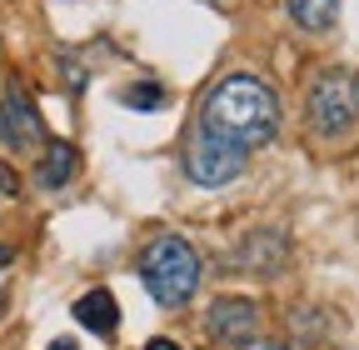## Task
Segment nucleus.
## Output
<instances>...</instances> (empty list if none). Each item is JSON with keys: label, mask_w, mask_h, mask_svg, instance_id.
Masks as SVG:
<instances>
[{"label": "nucleus", "mask_w": 359, "mask_h": 350, "mask_svg": "<svg viewBox=\"0 0 359 350\" xmlns=\"http://www.w3.org/2000/svg\"><path fill=\"white\" fill-rule=\"evenodd\" d=\"M0 190H6V195H15V175H11L6 165H0Z\"/></svg>", "instance_id": "nucleus-13"}, {"label": "nucleus", "mask_w": 359, "mask_h": 350, "mask_svg": "<svg viewBox=\"0 0 359 350\" xmlns=\"http://www.w3.org/2000/svg\"><path fill=\"white\" fill-rule=\"evenodd\" d=\"M280 260H285V235H280V231L250 235L245 250H240V266H250V271H275Z\"/></svg>", "instance_id": "nucleus-9"}, {"label": "nucleus", "mask_w": 359, "mask_h": 350, "mask_svg": "<svg viewBox=\"0 0 359 350\" xmlns=\"http://www.w3.org/2000/svg\"><path fill=\"white\" fill-rule=\"evenodd\" d=\"M11 266V245H0V271H6Z\"/></svg>", "instance_id": "nucleus-15"}, {"label": "nucleus", "mask_w": 359, "mask_h": 350, "mask_svg": "<svg viewBox=\"0 0 359 350\" xmlns=\"http://www.w3.org/2000/svg\"><path fill=\"white\" fill-rule=\"evenodd\" d=\"M75 320H80L85 330H95V335H115V325H120V305H115V295L100 285V290H90V295L75 300Z\"/></svg>", "instance_id": "nucleus-7"}, {"label": "nucleus", "mask_w": 359, "mask_h": 350, "mask_svg": "<svg viewBox=\"0 0 359 350\" xmlns=\"http://www.w3.org/2000/svg\"><path fill=\"white\" fill-rule=\"evenodd\" d=\"M75 170H80V150L70 141H50V145H45V160H40V186L45 190H65L75 181Z\"/></svg>", "instance_id": "nucleus-8"}, {"label": "nucleus", "mask_w": 359, "mask_h": 350, "mask_svg": "<svg viewBox=\"0 0 359 350\" xmlns=\"http://www.w3.org/2000/svg\"><path fill=\"white\" fill-rule=\"evenodd\" d=\"M145 350H185V345H175V340H165V335H160V340H150Z\"/></svg>", "instance_id": "nucleus-14"}, {"label": "nucleus", "mask_w": 359, "mask_h": 350, "mask_svg": "<svg viewBox=\"0 0 359 350\" xmlns=\"http://www.w3.org/2000/svg\"><path fill=\"white\" fill-rule=\"evenodd\" d=\"M309 125L320 141H344L359 125V75L325 70L309 85Z\"/></svg>", "instance_id": "nucleus-3"}, {"label": "nucleus", "mask_w": 359, "mask_h": 350, "mask_svg": "<svg viewBox=\"0 0 359 350\" xmlns=\"http://www.w3.org/2000/svg\"><path fill=\"white\" fill-rule=\"evenodd\" d=\"M120 101H125L130 110H160V105H165V91H160L155 80H140V85H135V91H125Z\"/></svg>", "instance_id": "nucleus-11"}, {"label": "nucleus", "mask_w": 359, "mask_h": 350, "mask_svg": "<svg viewBox=\"0 0 359 350\" xmlns=\"http://www.w3.org/2000/svg\"><path fill=\"white\" fill-rule=\"evenodd\" d=\"M255 325H259V311L245 295H219L205 311V335L210 340H250Z\"/></svg>", "instance_id": "nucleus-6"}, {"label": "nucleus", "mask_w": 359, "mask_h": 350, "mask_svg": "<svg viewBox=\"0 0 359 350\" xmlns=\"http://www.w3.org/2000/svg\"><path fill=\"white\" fill-rule=\"evenodd\" d=\"M50 350H75V345H70V340H55V345H50Z\"/></svg>", "instance_id": "nucleus-16"}, {"label": "nucleus", "mask_w": 359, "mask_h": 350, "mask_svg": "<svg viewBox=\"0 0 359 350\" xmlns=\"http://www.w3.org/2000/svg\"><path fill=\"white\" fill-rule=\"evenodd\" d=\"M0 141H6L15 155L35 150L45 141V125H40V110L25 91H11L6 101H0Z\"/></svg>", "instance_id": "nucleus-5"}, {"label": "nucleus", "mask_w": 359, "mask_h": 350, "mask_svg": "<svg viewBox=\"0 0 359 350\" xmlns=\"http://www.w3.org/2000/svg\"><path fill=\"white\" fill-rule=\"evenodd\" d=\"M195 125L205 130V136L224 141L230 150L250 155V150H259V145H269L280 136V101H275V91H269L259 75L235 70V75L215 80L205 91Z\"/></svg>", "instance_id": "nucleus-1"}, {"label": "nucleus", "mask_w": 359, "mask_h": 350, "mask_svg": "<svg viewBox=\"0 0 359 350\" xmlns=\"http://www.w3.org/2000/svg\"><path fill=\"white\" fill-rule=\"evenodd\" d=\"M140 280L145 290L165 305V311H180L190 305L195 285H200V255L185 235H155L140 255Z\"/></svg>", "instance_id": "nucleus-2"}, {"label": "nucleus", "mask_w": 359, "mask_h": 350, "mask_svg": "<svg viewBox=\"0 0 359 350\" xmlns=\"http://www.w3.org/2000/svg\"><path fill=\"white\" fill-rule=\"evenodd\" d=\"M245 160H250V155L230 150L224 141H215V136H205L200 125H190V136H185V175H190L195 186L215 190V186L240 181V175H245Z\"/></svg>", "instance_id": "nucleus-4"}, {"label": "nucleus", "mask_w": 359, "mask_h": 350, "mask_svg": "<svg viewBox=\"0 0 359 350\" xmlns=\"http://www.w3.org/2000/svg\"><path fill=\"white\" fill-rule=\"evenodd\" d=\"M235 350H290V345H285V340H255V335H250V340H240Z\"/></svg>", "instance_id": "nucleus-12"}, {"label": "nucleus", "mask_w": 359, "mask_h": 350, "mask_svg": "<svg viewBox=\"0 0 359 350\" xmlns=\"http://www.w3.org/2000/svg\"><path fill=\"white\" fill-rule=\"evenodd\" d=\"M285 11L299 30H330L339 15V0H285Z\"/></svg>", "instance_id": "nucleus-10"}]
</instances>
